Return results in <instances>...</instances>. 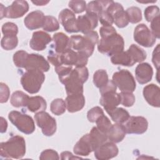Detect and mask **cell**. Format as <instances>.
I'll list each match as a JSON object with an SVG mask.
<instances>
[{"instance_id": "cell-8", "label": "cell", "mask_w": 160, "mask_h": 160, "mask_svg": "<svg viewBox=\"0 0 160 160\" xmlns=\"http://www.w3.org/2000/svg\"><path fill=\"white\" fill-rule=\"evenodd\" d=\"M36 124L41 129L42 132L46 136H52L56 131L57 124L56 119L44 111L36 112L34 115Z\"/></svg>"}, {"instance_id": "cell-40", "label": "cell", "mask_w": 160, "mask_h": 160, "mask_svg": "<svg viewBox=\"0 0 160 160\" xmlns=\"http://www.w3.org/2000/svg\"><path fill=\"white\" fill-rule=\"evenodd\" d=\"M28 53L23 50L16 51L13 55V62L18 68H24L25 61Z\"/></svg>"}, {"instance_id": "cell-1", "label": "cell", "mask_w": 160, "mask_h": 160, "mask_svg": "<svg viewBox=\"0 0 160 160\" xmlns=\"http://www.w3.org/2000/svg\"><path fill=\"white\" fill-rule=\"evenodd\" d=\"M88 77L89 72L86 66L75 67L61 83L64 85L68 95L83 94V84L88 80Z\"/></svg>"}, {"instance_id": "cell-29", "label": "cell", "mask_w": 160, "mask_h": 160, "mask_svg": "<svg viewBox=\"0 0 160 160\" xmlns=\"http://www.w3.org/2000/svg\"><path fill=\"white\" fill-rule=\"evenodd\" d=\"M111 61L115 65L132 66L135 63L128 51H121L111 56Z\"/></svg>"}, {"instance_id": "cell-55", "label": "cell", "mask_w": 160, "mask_h": 160, "mask_svg": "<svg viewBox=\"0 0 160 160\" xmlns=\"http://www.w3.org/2000/svg\"><path fill=\"white\" fill-rule=\"evenodd\" d=\"M8 128V122L6 120L3 118L1 117V132L4 133L6 131Z\"/></svg>"}, {"instance_id": "cell-37", "label": "cell", "mask_w": 160, "mask_h": 160, "mask_svg": "<svg viewBox=\"0 0 160 160\" xmlns=\"http://www.w3.org/2000/svg\"><path fill=\"white\" fill-rule=\"evenodd\" d=\"M126 12L131 23L136 24L142 20V12L138 7H130L126 9Z\"/></svg>"}, {"instance_id": "cell-19", "label": "cell", "mask_w": 160, "mask_h": 160, "mask_svg": "<svg viewBox=\"0 0 160 160\" xmlns=\"http://www.w3.org/2000/svg\"><path fill=\"white\" fill-rule=\"evenodd\" d=\"M44 19V13L39 10H36L29 13L25 17L24 23L28 29L34 30L42 27Z\"/></svg>"}, {"instance_id": "cell-28", "label": "cell", "mask_w": 160, "mask_h": 160, "mask_svg": "<svg viewBox=\"0 0 160 160\" xmlns=\"http://www.w3.org/2000/svg\"><path fill=\"white\" fill-rule=\"evenodd\" d=\"M112 1H92L86 5V11L88 14H93L98 16L104 10H106Z\"/></svg>"}, {"instance_id": "cell-46", "label": "cell", "mask_w": 160, "mask_h": 160, "mask_svg": "<svg viewBox=\"0 0 160 160\" xmlns=\"http://www.w3.org/2000/svg\"><path fill=\"white\" fill-rule=\"evenodd\" d=\"M98 20L102 26H112L114 22L112 18L106 10H104L100 12L98 15Z\"/></svg>"}, {"instance_id": "cell-2", "label": "cell", "mask_w": 160, "mask_h": 160, "mask_svg": "<svg viewBox=\"0 0 160 160\" xmlns=\"http://www.w3.org/2000/svg\"><path fill=\"white\" fill-rule=\"evenodd\" d=\"M99 40L98 34L95 31L88 32L84 36L73 35L70 38L71 49L83 52L89 58L92 54L94 46Z\"/></svg>"}, {"instance_id": "cell-47", "label": "cell", "mask_w": 160, "mask_h": 160, "mask_svg": "<svg viewBox=\"0 0 160 160\" xmlns=\"http://www.w3.org/2000/svg\"><path fill=\"white\" fill-rule=\"evenodd\" d=\"M48 60L54 67L62 65L61 61V54H58L52 50L49 51V54L48 55Z\"/></svg>"}, {"instance_id": "cell-4", "label": "cell", "mask_w": 160, "mask_h": 160, "mask_svg": "<svg viewBox=\"0 0 160 160\" xmlns=\"http://www.w3.org/2000/svg\"><path fill=\"white\" fill-rule=\"evenodd\" d=\"M124 47V39L118 33L104 38H101L98 42V51L108 56H112L123 51Z\"/></svg>"}, {"instance_id": "cell-12", "label": "cell", "mask_w": 160, "mask_h": 160, "mask_svg": "<svg viewBox=\"0 0 160 160\" xmlns=\"http://www.w3.org/2000/svg\"><path fill=\"white\" fill-rule=\"evenodd\" d=\"M24 68L27 70L37 69L42 72H47L50 68L49 62L44 56L39 54H28Z\"/></svg>"}, {"instance_id": "cell-13", "label": "cell", "mask_w": 160, "mask_h": 160, "mask_svg": "<svg viewBox=\"0 0 160 160\" xmlns=\"http://www.w3.org/2000/svg\"><path fill=\"white\" fill-rule=\"evenodd\" d=\"M98 25V17L93 14L86 13L79 16L77 18V28L78 31L84 34L93 31Z\"/></svg>"}, {"instance_id": "cell-51", "label": "cell", "mask_w": 160, "mask_h": 160, "mask_svg": "<svg viewBox=\"0 0 160 160\" xmlns=\"http://www.w3.org/2000/svg\"><path fill=\"white\" fill-rule=\"evenodd\" d=\"M116 89L117 86L114 83L112 80H108V81L103 86L99 88V92L102 95L109 92H116Z\"/></svg>"}, {"instance_id": "cell-33", "label": "cell", "mask_w": 160, "mask_h": 160, "mask_svg": "<svg viewBox=\"0 0 160 160\" xmlns=\"http://www.w3.org/2000/svg\"><path fill=\"white\" fill-rule=\"evenodd\" d=\"M108 75L106 70L98 69L94 73L93 83L99 89L108 81Z\"/></svg>"}, {"instance_id": "cell-32", "label": "cell", "mask_w": 160, "mask_h": 160, "mask_svg": "<svg viewBox=\"0 0 160 160\" xmlns=\"http://www.w3.org/2000/svg\"><path fill=\"white\" fill-rule=\"evenodd\" d=\"M133 61L136 62H141L144 61L147 57L146 51L136 44H131L127 50Z\"/></svg>"}, {"instance_id": "cell-30", "label": "cell", "mask_w": 160, "mask_h": 160, "mask_svg": "<svg viewBox=\"0 0 160 160\" xmlns=\"http://www.w3.org/2000/svg\"><path fill=\"white\" fill-rule=\"evenodd\" d=\"M106 112L114 122L119 124H123L130 116L128 111L122 108L116 107Z\"/></svg>"}, {"instance_id": "cell-23", "label": "cell", "mask_w": 160, "mask_h": 160, "mask_svg": "<svg viewBox=\"0 0 160 160\" xmlns=\"http://www.w3.org/2000/svg\"><path fill=\"white\" fill-rule=\"evenodd\" d=\"M99 103L106 111L112 109L120 104V96L116 92H109L101 95Z\"/></svg>"}, {"instance_id": "cell-11", "label": "cell", "mask_w": 160, "mask_h": 160, "mask_svg": "<svg viewBox=\"0 0 160 160\" xmlns=\"http://www.w3.org/2000/svg\"><path fill=\"white\" fill-rule=\"evenodd\" d=\"M122 125L126 133L141 134L147 131L148 122L142 116H129Z\"/></svg>"}, {"instance_id": "cell-38", "label": "cell", "mask_w": 160, "mask_h": 160, "mask_svg": "<svg viewBox=\"0 0 160 160\" xmlns=\"http://www.w3.org/2000/svg\"><path fill=\"white\" fill-rule=\"evenodd\" d=\"M96 123V128L102 132L107 135L108 132L112 126L111 122L109 119L104 114L100 116L95 122Z\"/></svg>"}, {"instance_id": "cell-26", "label": "cell", "mask_w": 160, "mask_h": 160, "mask_svg": "<svg viewBox=\"0 0 160 160\" xmlns=\"http://www.w3.org/2000/svg\"><path fill=\"white\" fill-rule=\"evenodd\" d=\"M26 107L28 110L32 112H38L46 109L47 103L42 97L36 96L29 97Z\"/></svg>"}, {"instance_id": "cell-21", "label": "cell", "mask_w": 160, "mask_h": 160, "mask_svg": "<svg viewBox=\"0 0 160 160\" xmlns=\"http://www.w3.org/2000/svg\"><path fill=\"white\" fill-rule=\"evenodd\" d=\"M65 102L69 112H75L81 110L85 105V98L83 94H73L68 95Z\"/></svg>"}, {"instance_id": "cell-25", "label": "cell", "mask_w": 160, "mask_h": 160, "mask_svg": "<svg viewBox=\"0 0 160 160\" xmlns=\"http://www.w3.org/2000/svg\"><path fill=\"white\" fill-rule=\"evenodd\" d=\"M126 134L122 124L116 123L112 124V126L107 133V136L109 141L114 143H118L123 140Z\"/></svg>"}, {"instance_id": "cell-10", "label": "cell", "mask_w": 160, "mask_h": 160, "mask_svg": "<svg viewBox=\"0 0 160 160\" xmlns=\"http://www.w3.org/2000/svg\"><path fill=\"white\" fill-rule=\"evenodd\" d=\"M61 61L63 65L82 67L87 64L88 57L83 52L75 51L70 48L61 54Z\"/></svg>"}, {"instance_id": "cell-35", "label": "cell", "mask_w": 160, "mask_h": 160, "mask_svg": "<svg viewBox=\"0 0 160 160\" xmlns=\"http://www.w3.org/2000/svg\"><path fill=\"white\" fill-rule=\"evenodd\" d=\"M18 44V39L16 36H4L1 41L2 49L9 51L15 49Z\"/></svg>"}, {"instance_id": "cell-7", "label": "cell", "mask_w": 160, "mask_h": 160, "mask_svg": "<svg viewBox=\"0 0 160 160\" xmlns=\"http://www.w3.org/2000/svg\"><path fill=\"white\" fill-rule=\"evenodd\" d=\"M112 80L121 92H132L135 91L136 81L128 70L121 69L115 72L112 75Z\"/></svg>"}, {"instance_id": "cell-34", "label": "cell", "mask_w": 160, "mask_h": 160, "mask_svg": "<svg viewBox=\"0 0 160 160\" xmlns=\"http://www.w3.org/2000/svg\"><path fill=\"white\" fill-rule=\"evenodd\" d=\"M66 105L65 101L61 98H57L54 99L50 106L51 111L56 116H60L65 112Z\"/></svg>"}, {"instance_id": "cell-6", "label": "cell", "mask_w": 160, "mask_h": 160, "mask_svg": "<svg viewBox=\"0 0 160 160\" xmlns=\"http://www.w3.org/2000/svg\"><path fill=\"white\" fill-rule=\"evenodd\" d=\"M8 118L11 123L24 134H32L36 129L34 120L28 114L12 111L8 114Z\"/></svg>"}, {"instance_id": "cell-49", "label": "cell", "mask_w": 160, "mask_h": 160, "mask_svg": "<svg viewBox=\"0 0 160 160\" xmlns=\"http://www.w3.org/2000/svg\"><path fill=\"white\" fill-rule=\"evenodd\" d=\"M40 159H59L58 153L53 149H46L43 151L39 156Z\"/></svg>"}, {"instance_id": "cell-43", "label": "cell", "mask_w": 160, "mask_h": 160, "mask_svg": "<svg viewBox=\"0 0 160 160\" xmlns=\"http://www.w3.org/2000/svg\"><path fill=\"white\" fill-rule=\"evenodd\" d=\"M2 32L4 36H16L18 32V28L16 24L8 22L2 25Z\"/></svg>"}, {"instance_id": "cell-48", "label": "cell", "mask_w": 160, "mask_h": 160, "mask_svg": "<svg viewBox=\"0 0 160 160\" xmlns=\"http://www.w3.org/2000/svg\"><path fill=\"white\" fill-rule=\"evenodd\" d=\"M0 102L4 103L6 102L9 98L10 91L9 87L3 82L0 83Z\"/></svg>"}, {"instance_id": "cell-22", "label": "cell", "mask_w": 160, "mask_h": 160, "mask_svg": "<svg viewBox=\"0 0 160 160\" xmlns=\"http://www.w3.org/2000/svg\"><path fill=\"white\" fill-rule=\"evenodd\" d=\"M73 151L77 156H87L93 151L89 133L84 134L76 142L73 148Z\"/></svg>"}, {"instance_id": "cell-15", "label": "cell", "mask_w": 160, "mask_h": 160, "mask_svg": "<svg viewBox=\"0 0 160 160\" xmlns=\"http://www.w3.org/2000/svg\"><path fill=\"white\" fill-rule=\"evenodd\" d=\"M94 157L98 160H107L116 157L118 154V148L115 143L106 141L94 151Z\"/></svg>"}, {"instance_id": "cell-5", "label": "cell", "mask_w": 160, "mask_h": 160, "mask_svg": "<svg viewBox=\"0 0 160 160\" xmlns=\"http://www.w3.org/2000/svg\"><path fill=\"white\" fill-rule=\"evenodd\" d=\"M45 80L43 72L37 69L27 70L21 76V84L23 89L30 94H36L40 90Z\"/></svg>"}, {"instance_id": "cell-56", "label": "cell", "mask_w": 160, "mask_h": 160, "mask_svg": "<svg viewBox=\"0 0 160 160\" xmlns=\"http://www.w3.org/2000/svg\"><path fill=\"white\" fill-rule=\"evenodd\" d=\"M32 2L34 4H36V6H44V5H46L48 3H49V1H32Z\"/></svg>"}, {"instance_id": "cell-3", "label": "cell", "mask_w": 160, "mask_h": 160, "mask_svg": "<svg viewBox=\"0 0 160 160\" xmlns=\"http://www.w3.org/2000/svg\"><path fill=\"white\" fill-rule=\"evenodd\" d=\"M1 156L4 158L21 159L26 153V142L23 137L15 135L0 144Z\"/></svg>"}, {"instance_id": "cell-52", "label": "cell", "mask_w": 160, "mask_h": 160, "mask_svg": "<svg viewBox=\"0 0 160 160\" xmlns=\"http://www.w3.org/2000/svg\"><path fill=\"white\" fill-rule=\"evenodd\" d=\"M151 32L154 35L156 38L159 39L160 38L159 16L155 18L153 20L151 21Z\"/></svg>"}, {"instance_id": "cell-17", "label": "cell", "mask_w": 160, "mask_h": 160, "mask_svg": "<svg viewBox=\"0 0 160 160\" xmlns=\"http://www.w3.org/2000/svg\"><path fill=\"white\" fill-rule=\"evenodd\" d=\"M29 10V4L26 1H15L6 8L5 17L15 19L23 16Z\"/></svg>"}, {"instance_id": "cell-50", "label": "cell", "mask_w": 160, "mask_h": 160, "mask_svg": "<svg viewBox=\"0 0 160 160\" xmlns=\"http://www.w3.org/2000/svg\"><path fill=\"white\" fill-rule=\"evenodd\" d=\"M99 32L101 38H104L117 33L115 28L112 26H102L100 28Z\"/></svg>"}, {"instance_id": "cell-14", "label": "cell", "mask_w": 160, "mask_h": 160, "mask_svg": "<svg viewBox=\"0 0 160 160\" xmlns=\"http://www.w3.org/2000/svg\"><path fill=\"white\" fill-rule=\"evenodd\" d=\"M59 20L68 32H78L77 19L75 14L68 9H62L59 14Z\"/></svg>"}, {"instance_id": "cell-9", "label": "cell", "mask_w": 160, "mask_h": 160, "mask_svg": "<svg viewBox=\"0 0 160 160\" xmlns=\"http://www.w3.org/2000/svg\"><path fill=\"white\" fill-rule=\"evenodd\" d=\"M134 39L139 45L150 48L156 42V37L144 24H138L134 31Z\"/></svg>"}, {"instance_id": "cell-57", "label": "cell", "mask_w": 160, "mask_h": 160, "mask_svg": "<svg viewBox=\"0 0 160 160\" xmlns=\"http://www.w3.org/2000/svg\"><path fill=\"white\" fill-rule=\"evenodd\" d=\"M1 5V19H2L4 17H5V14H6V8L2 4H0Z\"/></svg>"}, {"instance_id": "cell-18", "label": "cell", "mask_w": 160, "mask_h": 160, "mask_svg": "<svg viewBox=\"0 0 160 160\" xmlns=\"http://www.w3.org/2000/svg\"><path fill=\"white\" fill-rule=\"evenodd\" d=\"M143 96L147 102L155 108L160 107V89L154 84L146 86L142 91Z\"/></svg>"}, {"instance_id": "cell-44", "label": "cell", "mask_w": 160, "mask_h": 160, "mask_svg": "<svg viewBox=\"0 0 160 160\" xmlns=\"http://www.w3.org/2000/svg\"><path fill=\"white\" fill-rule=\"evenodd\" d=\"M69 7L72 10L74 13L79 14L86 11V2L84 1H70Z\"/></svg>"}, {"instance_id": "cell-24", "label": "cell", "mask_w": 160, "mask_h": 160, "mask_svg": "<svg viewBox=\"0 0 160 160\" xmlns=\"http://www.w3.org/2000/svg\"><path fill=\"white\" fill-rule=\"evenodd\" d=\"M52 40L54 43L55 52L62 54L71 48L70 38L63 32H57L53 35Z\"/></svg>"}, {"instance_id": "cell-39", "label": "cell", "mask_w": 160, "mask_h": 160, "mask_svg": "<svg viewBox=\"0 0 160 160\" xmlns=\"http://www.w3.org/2000/svg\"><path fill=\"white\" fill-rule=\"evenodd\" d=\"M114 23L119 28H123L129 24V19L126 11L123 9L118 12L113 17Z\"/></svg>"}, {"instance_id": "cell-27", "label": "cell", "mask_w": 160, "mask_h": 160, "mask_svg": "<svg viewBox=\"0 0 160 160\" xmlns=\"http://www.w3.org/2000/svg\"><path fill=\"white\" fill-rule=\"evenodd\" d=\"M89 135L93 151L108 140L107 135L100 131L96 127L91 129Z\"/></svg>"}, {"instance_id": "cell-53", "label": "cell", "mask_w": 160, "mask_h": 160, "mask_svg": "<svg viewBox=\"0 0 160 160\" xmlns=\"http://www.w3.org/2000/svg\"><path fill=\"white\" fill-rule=\"evenodd\" d=\"M159 45L160 44H158L154 48L152 56V62L157 70H158L159 66Z\"/></svg>"}, {"instance_id": "cell-31", "label": "cell", "mask_w": 160, "mask_h": 160, "mask_svg": "<svg viewBox=\"0 0 160 160\" xmlns=\"http://www.w3.org/2000/svg\"><path fill=\"white\" fill-rule=\"evenodd\" d=\"M29 96L21 91H16L12 93L10 98L11 105L15 108L26 107Z\"/></svg>"}, {"instance_id": "cell-16", "label": "cell", "mask_w": 160, "mask_h": 160, "mask_svg": "<svg viewBox=\"0 0 160 160\" xmlns=\"http://www.w3.org/2000/svg\"><path fill=\"white\" fill-rule=\"evenodd\" d=\"M51 41V37L49 34L42 31H38L32 33L29 46L33 50L43 51Z\"/></svg>"}, {"instance_id": "cell-36", "label": "cell", "mask_w": 160, "mask_h": 160, "mask_svg": "<svg viewBox=\"0 0 160 160\" xmlns=\"http://www.w3.org/2000/svg\"><path fill=\"white\" fill-rule=\"evenodd\" d=\"M42 29L45 31L53 32L59 29V23L58 21L52 16H45Z\"/></svg>"}, {"instance_id": "cell-45", "label": "cell", "mask_w": 160, "mask_h": 160, "mask_svg": "<svg viewBox=\"0 0 160 160\" xmlns=\"http://www.w3.org/2000/svg\"><path fill=\"white\" fill-rule=\"evenodd\" d=\"M103 114H104L103 110L100 107L96 106L88 111L87 118L89 122H95L96 120Z\"/></svg>"}, {"instance_id": "cell-42", "label": "cell", "mask_w": 160, "mask_h": 160, "mask_svg": "<svg viewBox=\"0 0 160 160\" xmlns=\"http://www.w3.org/2000/svg\"><path fill=\"white\" fill-rule=\"evenodd\" d=\"M158 16H159V8L158 6H149L145 9L144 17L148 22H151Z\"/></svg>"}, {"instance_id": "cell-54", "label": "cell", "mask_w": 160, "mask_h": 160, "mask_svg": "<svg viewBox=\"0 0 160 160\" xmlns=\"http://www.w3.org/2000/svg\"><path fill=\"white\" fill-rule=\"evenodd\" d=\"M61 159L64 160V159H79L82 158L81 157L73 156V154L69 151H64L61 154Z\"/></svg>"}, {"instance_id": "cell-41", "label": "cell", "mask_w": 160, "mask_h": 160, "mask_svg": "<svg viewBox=\"0 0 160 160\" xmlns=\"http://www.w3.org/2000/svg\"><path fill=\"white\" fill-rule=\"evenodd\" d=\"M120 96V104L125 107L132 106L135 102V96L132 92H121Z\"/></svg>"}, {"instance_id": "cell-20", "label": "cell", "mask_w": 160, "mask_h": 160, "mask_svg": "<svg viewBox=\"0 0 160 160\" xmlns=\"http://www.w3.org/2000/svg\"><path fill=\"white\" fill-rule=\"evenodd\" d=\"M135 75L138 82L141 84H144L151 80L153 69L149 63H140L136 68Z\"/></svg>"}]
</instances>
